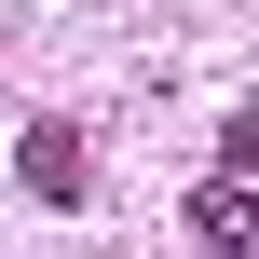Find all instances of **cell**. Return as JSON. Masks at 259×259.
<instances>
[{"mask_svg": "<svg viewBox=\"0 0 259 259\" xmlns=\"http://www.w3.org/2000/svg\"><path fill=\"white\" fill-rule=\"evenodd\" d=\"M14 178H27L41 205H96V150H82V123H27V137H14Z\"/></svg>", "mask_w": 259, "mask_h": 259, "instance_id": "6da1fadb", "label": "cell"}, {"mask_svg": "<svg viewBox=\"0 0 259 259\" xmlns=\"http://www.w3.org/2000/svg\"><path fill=\"white\" fill-rule=\"evenodd\" d=\"M191 232H205L219 259H246V246H259V178H232V164H219V178L191 191Z\"/></svg>", "mask_w": 259, "mask_h": 259, "instance_id": "7a4b0ae2", "label": "cell"}, {"mask_svg": "<svg viewBox=\"0 0 259 259\" xmlns=\"http://www.w3.org/2000/svg\"><path fill=\"white\" fill-rule=\"evenodd\" d=\"M219 164H232V178H259V109H232V123H219Z\"/></svg>", "mask_w": 259, "mask_h": 259, "instance_id": "3957f363", "label": "cell"}]
</instances>
